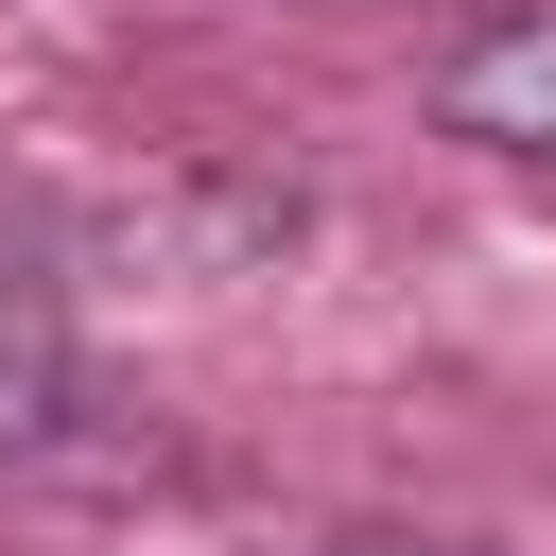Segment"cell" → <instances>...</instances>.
<instances>
[{"label": "cell", "mask_w": 556, "mask_h": 556, "mask_svg": "<svg viewBox=\"0 0 556 556\" xmlns=\"http://www.w3.org/2000/svg\"><path fill=\"white\" fill-rule=\"evenodd\" d=\"M434 122L486 139V156H521V174H556V0L452 35V52H434Z\"/></svg>", "instance_id": "6da1fadb"}, {"label": "cell", "mask_w": 556, "mask_h": 556, "mask_svg": "<svg viewBox=\"0 0 556 556\" xmlns=\"http://www.w3.org/2000/svg\"><path fill=\"white\" fill-rule=\"evenodd\" d=\"M70 434V330L0 278V452H52Z\"/></svg>", "instance_id": "7a4b0ae2"}, {"label": "cell", "mask_w": 556, "mask_h": 556, "mask_svg": "<svg viewBox=\"0 0 556 556\" xmlns=\"http://www.w3.org/2000/svg\"><path fill=\"white\" fill-rule=\"evenodd\" d=\"M348 556H469V539H348Z\"/></svg>", "instance_id": "3957f363"}]
</instances>
